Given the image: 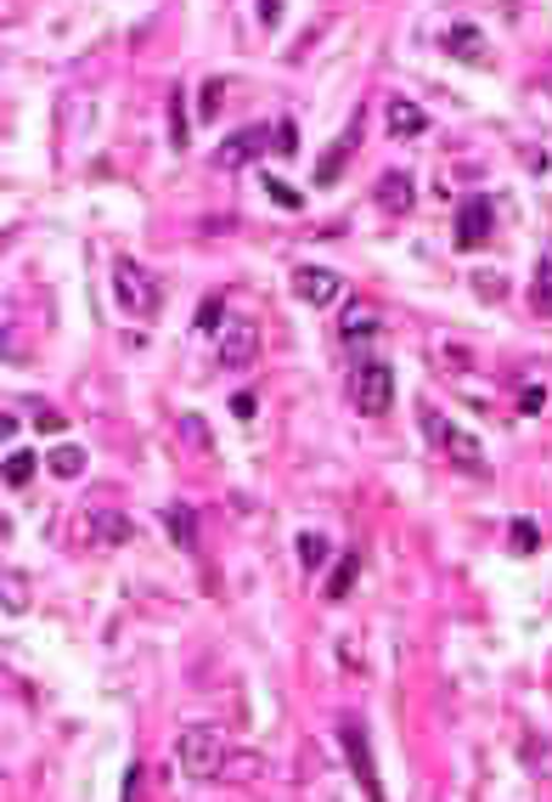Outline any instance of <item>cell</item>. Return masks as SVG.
Segmentation results:
<instances>
[{
  "label": "cell",
  "mask_w": 552,
  "mask_h": 802,
  "mask_svg": "<svg viewBox=\"0 0 552 802\" xmlns=\"http://www.w3.org/2000/svg\"><path fill=\"white\" fill-rule=\"evenodd\" d=\"M29 475H34V452H7V486H29Z\"/></svg>",
  "instance_id": "cell-22"
},
{
  "label": "cell",
  "mask_w": 552,
  "mask_h": 802,
  "mask_svg": "<svg viewBox=\"0 0 552 802\" xmlns=\"http://www.w3.org/2000/svg\"><path fill=\"white\" fill-rule=\"evenodd\" d=\"M248 362H260V322L231 317L220 328V367H248Z\"/></svg>",
  "instance_id": "cell-7"
},
{
  "label": "cell",
  "mask_w": 552,
  "mask_h": 802,
  "mask_svg": "<svg viewBox=\"0 0 552 802\" xmlns=\"http://www.w3.org/2000/svg\"><path fill=\"white\" fill-rule=\"evenodd\" d=\"M412 204H418V181H412L407 170H383V175H378V210L407 215Z\"/></svg>",
  "instance_id": "cell-11"
},
{
  "label": "cell",
  "mask_w": 552,
  "mask_h": 802,
  "mask_svg": "<svg viewBox=\"0 0 552 802\" xmlns=\"http://www.w3.org/2000/svg\"><path fill=\"white\" fill-rule=\"evenodd\" d=\"M372 334H378V311H372L367 300H349V306L338 311V340H344L349 351H361Z\"/></svg>",
  "instance_id": "cell-10"
},
{
  "label": "cell",
  "mask_w": 552,
  "mask_h": 802,
  "mask_svg": "<svg viewBox=\"0 0 552 802\" xmlns=\"http://www.w3.org/2000/svg\"><path fill=\"white\" fill-rule=\"evenodd\" d=\"M85 463H90V458H85V447H79V441L52 447V475H57V481H79V475H85Z\"/></svg>",
  "instance_id": "cell-15"
},
{
  "label": "cell",
  "mask_w": 552,
  "mask_h": 802,
  "mask_svg": "<svg viewBox=\"0 0 552 802\" xmlns=\"http://www.w3.org/2000/svg\"><path fill=\"white\" fill-rule=\"evenodd\" d=\"M349 402H356V413H367V418L389 413V402H394V373H389V362L361 356L356 373H349Z\"/></svg>",
  "instance_id": "cell-4"
},
{
  "label": "cell",
  "mask_w": 552,
  "mask_h": 802,
  "mask_svg": "<svg viewBox=\"0 0 552 802\" xmlns=\"http://www.w3.org/2000/svg\"><path fill=\"white\" fill-rule=\"evenodd\" d=\"M266 193H271L277 204H288V210H299V193H293V186H288V181H277V175H266Z\"/></svg>",
  "instance_id": "cell-26"
},
{
  "label": "cell",
  "mask_w": 552,
  "mask_h": 802,
  "mask_svg": "<svg viewBox=\"0 0 552 802\" xmlns=\"http://www.w3.org/2000/svg\"><path fill=\"white\" fill-rule=\"evenodd\" d=\"M445 52L457 57V63H474V68H485V63H490V52H485V34H479L474 23H451V29H445Z\"/></svg>",
  "instance_id": "cell-12"
},
{
  "label": "cell",
  "mask_w": 552,
  "mask_h": 802,
  "mask_svg": "<svg viewBox=\"0 0 552 802\" xmlns=\"http://www.w3.org/2000/svg\"><path fill=\"white\" fill-rule=\"evenodd\" d=\"M293 295L305 306H316V311H327V306L344 300V277L327 271V266H293Z\"/></svg>",
  "instance_id": "cell-6"
},
{
  "label": "cell",
  "mask_w": 552,
  "mask_h": 802,
  "mask_svg": "<svg viewBox=\"0 0 552 802\" xmlns=\"http://www.w3.org/2000/svg\"><path fill=\"white\" fill-rule=\"evenodd\" d=\"M383 119H389V136H400V141H418V136L429 130V114H423L412 97H394V103L383 108Z\"/></svg>",
  "instance_id": "cell-13"
},
{
  "label": "cell",
  "mask_w": 552,
  "mask_h": 802,
  "mask_svg": "<svg viewBox=\"0 0 552 802\" xmlns=\"http://www.w3.org/2000/svg\"><path fill=\"white\" fill-rule=\"evenodd\" d=\"M271 148V125H248V130H231L220 148H215V164L220 170H242V164H255L260 153Z\"/></svg>",
  "instance_id": "cell-8"
},
{
  "label": "cell",
  "mask_w": 552,
  "mask_h": 802,
  "mask_svg": "<svg viewBox=\"0 0 552 802\" xmlns=\"http://www.w3.org/2000/svg\"><path fill=\"white\" fill-rule=\"evenodd\" d=\"M85 532H90L96 543H108V548H119V543H130V532H136V526L125 521L119 509H96L90 521H85Z\"/></svg>",
  "instance_id": "cell-14"
},
{
  "label": "cell",
  "mask_w": 552,
  "mask_h": 802,
  "mask_svg": "<svg viewBox=\"0 0 552 802\" xmlns=\"http://www.w3.org/2000/svg\"><path fill=\"white\" fill-rule=\"evenodd\" d=\"M170 141H175V148H186V103H181V90L170 97Z\"/></svg>",
  "instance_id": "cell-24"
},
{
  "label": "cell",
  "mask_w": 552,
  "mask_h": 802,
  "mask_svg": "<svg viewBox=\"0 0 552 802\" xmlns=\"http://www.w3.org/2000/svg\"><path fill=\"white\" fill-rule=\"evenodd\" d=\"M299 559H305V571H322V559H327V537H322V532H299Z\"/></svg>",
  "instance_id": "cell-19"
},
{
  "label": "cell",
  "mask_w": 552,
  "mask_h": 802,
  "mask_svg": "<svg viewBox=\"0 0 552 802\" xmlns=\"http://www.w3.org/2000/svg\"><path fill=\"white\" fill-rule=\"evenodd\" d=\"M260 12H266V23H277V0H260Z\"/></svg>",
  "instance_id": "cell-32"
},
{
  "label": "cell",
  "mask_w": 552,
  "mask_h": 802,
  "mask_svg": "<svg viewBox=\"0 0 552 802\" xmlns=\"http://www.w3.org/2000/svg\"><path fill=\"white\" fill-rule=\"evenodd\" d=\"M338 746H344L349 769H356L361 791H367L372 802H383V785H378V769H372V746H367V729H361L356 718H344V724H338Z\"/></svg>",
  "instance_id": "cell-5"
},
{
  "label": "cell",
  "mask_w": 552,
  "mask_h": 802,
  "mask_svg": "<svg viewBox=\"0 0 552 802\" xmlns=\"http://www.w3.org/2000/svg\"><path fill=\"white\" fill-rule=\"evenodd\" d=\"M356 571H361V559H356V554H344V559L333 565V582H327V599H344L349 588H356Z\"/></svg>",
  "instance_id": "cell-17"
},
{
  "label": "cell",
  "mask_w": 552,
  "mask_h": 802,
  "mask_svg": "<svg viewBox=\"0 0 552 802\" xmlns=\"http://www.w3.org/2000/svg\"><path fill=\"white\" fill-rule=\"evenodd\" d=\"M197 328H204V334H220V328H226V295H209V300H204V311H197Z\"/></svg>",
  "instance_id": "cell-21"
},
{
  "label": "cell",
  "mask_w": 552,
  "mask_h": 802,
  "mask_svg": "<svg viewBox=\"0 0 552 802\" xmlns=\"http://www.w3.org/2000/svg\"><path fill=\"white\" fill-rule=\"evenodd\" d=\"M535 521H513V554H535Z\"/></svg>",
  "instance_id": "cell-25"
},
{
  "label": "cell",
  "mask_w": 552,
  "mask_h": 802,
  "mask_svg": "<svg viewBox=\"0 0 552 802\" xmlns=\"http://www.w3.org/2000/svg\"><path fill=\"white\" fill-rule=\"evenodd\" d=\"M490 215H496V204H490L485 193H474V199L457 210V249H479V244L490 238Z\"/></svg>",
  "instance_id": "cell-9"
},
{
  "label": "cell",
  "mask_w": 552,
  "mask_h": 802,
  "mask_svg": "<svg viewBox=\"0 0 552 802\" xmlns=\"http://www.w3.org/2000/svg\"><path fill=\"white\" fill-rule=\"evenodd\" d=\"M535 311H552V244L541 249V266H535Z\"/></svg>",
  "instance_id": "cell-20"
},
{
  "label": "cell",
  "mask_w": 552,
  "mask_h": 802,
  "mask_svg": "<svg viewBox=\"0 0 552 802\" xmlns=\"http://www.w3.org/2000/svg\"><path fill=\"white\" fill-rule=\"evenodd\" d=\"M418 430H423V441H429L451 469H463V475H474V481H490V458H485L479 436H468L463 424H451L440 407H418Z\"/></svg>",
  "instance_id": "cell-1"
},
{
  "label": "cell",
  "mask_w": 552,
  "mask_h": 802,
  "mask_svg": "<svg viewBox=\"0 0 552 802\" xmlns=\"http://www.w3.org/2000/svg\"><path fill=\"white\" fill-rule=\"evenodd\" d=\"M271 153H282V159H293V153H299V130H293V119L271 125Z\"/></svg>",
  "instance_id": "cell-23"
},
{
  "label": "cell",
  "mask_w": 552,
  "mask_h": 802,
  "mask_svg": "<svg viewBox=\"0 0 552 802\" xmlns=\"http://www.w3.org/2000/svg\"><path fill=\"white\" fill-rule=\"evenodd\" d=\"M356 141H361V136H356V130H349V136L338 141V148H333V153L322 159V175H316L322 186H327V181H338V170H344V159H349V153H356Z\"/></svg>",
  "instance_id": "cell-18"
},
{
  "label": "cell",
  "mask_w": 552,
  "mask_h": 802,
  "mask_svg": "<svg viewBox=\"0 0 552 802\" xmlns=\"http://www.w3.org/2000/svg\"><path fill=\"white\" fill-rule=\"evenodd\" d=\"M546 90H552V74H546Z\"/></svg>",
  "instance_id": "cell-33"
},
{
  "label": "cell",
  "mask_w": 552,
  "mask_h": 802,
  "mask_svg": "<svg viewBox=\"0 0 552 802\" xmlns=\"http://www.w3.org/2000/svg\"><path fill=\"white\" fill-rule=\"evenodd\" d=\"M175 763H181L186 780H220L226 763H231V746H226L220 729L197 724V729H181V740H175Z\"/></svg>",
  "instance_id": "cell-2"
},
{
  "label": "cell",
  "mask_w": 552,
  "mask_h": 802,
  "mask_svg": "<svg viewBox=\"0 0 552 802\" xmlns=\"http://www.w3.org/2000/svg\"><path fill=\"white\" fill-rule=\"evenodd\" d=\"M113 300H119L125 317H147V322H153L159 306H164V289L136 260H113Z\"/></svg>",
  "instance_id": "cell-3"
},
{
  "label": "cell",
  "mask_w": 552,
  "mask_h": 802,
  "mask_svg": "<svg viewBox=\"0 0 552 802\" xmlns=\"http://www.w3.org/2000/svg\"><path fill=\"white\" fill-rule=\"evenodd\" d=\"M29 605V588H23V577H7V617L12 610H23Z\"/></svg>",
  "instance_id": "cell-27"
},
{
  "label": "cell",
  "mask_w": 552,
  "mask_h": 802,
  "mask_svg": "<svg viewBox=\"0 0 552 802\" xmlns=\"http://www.w3.org/2000/svg\"><path fill=\"white\" fill-rule=\"evenodd\" d=\"M519 407H524V413H541V407H546V391H541V385H530V391H524V402H519Z\"/></svg>",
  "instance_id": "cell-31"
},
{
  "label": "cell",
  "mask_w": 552,
  "mask_h": 802,
  "mask_svg": "<svg viewBox=\"0 0 552 802\" xmlns=\"http://www.w3.org/2000/svg\"><path fill=\"white\" fill-rule=\"evenodd\" d=\"M186 436L197 441V452H209V430H204V418H186Z\"/></svg>",
  "instance_id": "cell-30"
},
{
  "label": "cell",
  "mask_w": 552,
  "mask_h": 802,
  "mask_svg": "<svg viewBox=\"0 0 552 802\" xmlns=\"http://www.w3.org/2000/svg\"><path fill=\"white\" fill-rule=\"evenodd\" d=\"M164 526H170L175 548H192V543H197V521H192L186 503H170V509H164Z\"/></svg>",
  "instance_id": "cell-16"
},
{
  "label": "cell",
  "mask_w": 552,
  "mask_h": 802,
  "mask_svg": "<svg viewBox=\"0 0 552 802\" xmlns=\"http://www.w3.org/2000/svg\"><path fill=\"white\" fill-rule=\"evenodd\" d=\"M220 97H226V79H209V85H204V119H215Z\"/></svg>",
  "instance_id": "cell-28"
},
{
  "label": "cell",
  "mask_w": 552,
  "mask_h": 802,
  "mask_svg": "<svg viewBox=\"0 0 552 802\" xmlns=\"http://www.w3.org/2000/svg\"><path fill=\"white\" fill-rule=\"evenodd\" d=\"M255 402H260L255 391H237L231 396V418H255Z\"/></svg>",
  "instance_id": "cell-29"
}]
</instances>
